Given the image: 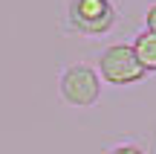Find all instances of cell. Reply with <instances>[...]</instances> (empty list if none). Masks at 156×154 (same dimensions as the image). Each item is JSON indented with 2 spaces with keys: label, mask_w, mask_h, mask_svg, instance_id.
Instances as JSON below:
<instances>
[{
  "label": "cell",
  "mask_w": 156,
  "mask_h": 154,
  "mask_svg": "<svg viewBox=\"0 0 156 154\" xmlns=\"http://www.w3.org/2000/svg\"><path fill=\"white\" fill-rule=\"evenodd\" d=\"M110 154H142V148H136V145H116Z\"/></svg>",
  "instance_id": "cell-6"
},
{
  "label": "cell",
  "mask_w": 156,
  "mask_h": 154,
  "mask_svg": "<svg viewBox=\"0 0 156 154\" xmlns=\"http://www.w3.org/2000/svg\"><path fill=\"white\" fill-rule=\"evenodd\" d=\"M61 96L75 108H90L101 93V79L87 64H73L61 73Z\"/></svg>",
  "instance_id": "cell-2"
},
{
  "label": "cell",
  "mask_w": 156,
  "mask_h": 154,
  "mask_svg": "<svg viewBox=\"0 0 156 154\" xmlns=\"http://www.w3.org/2000/svg\"><path fill=\"white\" fill-rule=\"evenodd\" d=\"M133 52H136V58H139V64H142V70H156V35L153 32H139L133 38Z\"/></svg>",
  "instance_id": "cell-4"
},
{
  "label": "cell",
  "mask_w": 156,
  "mask_h": 154,
  "mask_svg": "<svg viewBox=\"0 0 156 154\" xmlns=\"http://www.w3.org/2000/svg\"><path fill=\"white\" fill-rule=\"evenodd\" d=\"M69 23L78 32L101 35L116 23V9L110 0H73L69 3Z\"/></svg>",
  "instance_id": "cell-3"
},
{
  "label": "cell",
  "mask_w": 156,
  "mask_h": 154,
  "mask_svg": "<svg viewBox=\"0 0 156 154\" xmlns=\"http://www.w3.org/2000/svg\"><path fill=\"white\" fill-rule=\"evenodd\" d=\"M98 73L107 85H133V81H139L145 76V70H142L130 44H113L101 52Z\"/></svg>",
  "instance_id": "cell-1"
},
{
  "label": "cell",
  "mask_w": 156,
  "mask_h": 154,
  "mask_svg": "<svg viewBox=\"0 0 156 154\" xmlns=\"http://www.w3.org/2000/svg\"><path fill=\"white\" fill-rule=\"evenodd\" d=\"M145 26H147V32L156 35V3L147 9V15H145Z\"/></svg>",
  "instance_id": "cell-5"
}]
</instances>
